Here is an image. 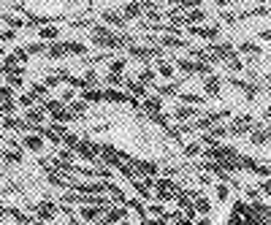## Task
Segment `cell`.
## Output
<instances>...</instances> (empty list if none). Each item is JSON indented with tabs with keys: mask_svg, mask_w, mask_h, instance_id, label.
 I'll return each instance as SVG.
<instances>
[{
	"mask_svg": "<svg viewBox=\"0 0 271 225\" xmlns=\"http://www.w3.org/2000/svg\"><path fill=\"white\" fill-rule=\"evenodd\" d=\"M152 187L157 190V201H174L176 193H179V184H174L171 179H166V176H160V179H155L152 182Z\"/></svg>",
	"mask_w": 271,
	"mask_h": 225,
	"instance_id": "1",
	"label": "cell"
},
{
	"mask_svg": "<svg viewBox=\"0 0 271 225\" xmlns=\"http://www.w3.org/2000/svg\"><path fill=\"white\" fill-rule=\"evenodd\" d=\"M33 211L38 214V220H55L57 217V203H52V201H41V203H36L33 206Z\"/></svg>",
	"mask_w": 271,
	"mask_h": 225,
	"instance_id": "2",
	"label": "cell"
},
{
	"mask_svg": "<svg viewBox=\"0 0 271 225\" xmlns=\"http://www.w3.org/2000/svg\"><path fill=\"white\" fill-rule=\"evenodd\" d=\"M103 211L106 209H101V206H82V209H79V217H82L87 225H98V222H101V217H103Z\"/></svg>",
	"mask_w": 271,
	"mask_h": 225,
	"instance_id": "3",
	"label": "cell"
},
{
	"mask_svg": "<svg viewBox=\"0 0 271 225\" xmlns=\"http://www.w3.org/2000/svg\"><path fill=\"white\" fill-rule=\"evenodd\" d=\"M22 147L30 149L33 155H38V152H44V138L38 133H28V136H22Z\"/></svg>",
	"mask_w": 271,
	"mask_h": 225,
	"instance_id": "4",
	"label": "cell"
},
{
	"mask_svg": "<svg viewBox=\"0 0 271 225\" xmlns=\"http://www.w3.org/2000/svg\"><path fill=\"white\" fill-rule=\"evenodd\" d=\"M171 117H174L176 122H184V120H193V117H198V109H193V106H176V109L171 111Z\"/></svg>",
	"mask_w": 271,
	"mask_h": 225,
	"instance_id": "5",
	"label": "cell"
},
{
	"mask_svg": "<svg viewBox=\"0 0 271 225\" xmlns=\"http://www.w3.org/2000/svg\"><path fill=\"white\" fill-rule=\"evenodd\" d=\"M141 109H144V111H149V114L155 117V114H160L163 101H160L157 95H147V98H144V103H141Z\"/></svg>",
	"mask_w": 271,
	"mask_h": 225,
	"instance_id": "6",
	"label": "cell"
},
{
	"mask_svg": "<svg viewBox=\"0 0 271 225\" xmlns=\"http://www.w3.org/2000/svg\"><path fill=\"white\" fill-rule=\"evenodd\" d=\"M193 209H195V214H206V217L211 214V211H214V206H211V201H209V198H206V195H203V193H201V195H198V198H195V203H193Z\"/></svg>",
	"mask_w": 271,
	"mask_h": 225,
	"instance_id": "7",
	"label": "cell"
},
{
	"mask_svg": "<svg viewBox=\"0 0 271 225\" xmlns=\"http://www.w3.org/2000/svg\"><path fill=\"white\" fill-rule=\"evenodd\" d=\"M203 90H206V95H211V98H217L220 95V76H203Z\"/></svg>",
	"mask_w": 271,
	"mask_h": 225,
	"instance_id": "8",
	"label": "cell"
},
{
	"mask_svg": "<svg viewBox=\"0 0 271 225\" xmlns=\"http://www.w3.org/2000/svg\"><path fill=\"white\" fill-rule=\"evenodd\" d=\"M103 22L109 25H120V28H125V17L120 9H111V11H103Z\"/></svg>",
	"mask_w": 271,
	"mask_h": 225,
	"instance_id": "9",
	"label": "cell"
},
{
	"mask_svg": "<svg viewBox=\"0 0 271 225\" xmlns=\"http://www.w3.org/2000/svg\"><path fill=\"white\" fill-rule=\"evenodd\" d=\"M179 103H193V106H206L203 95H193V92H179Z\"/></svg>",
	"mask_w": 271,
	"mask_h": 225,
	"instance_id": "10",
	"label": "cell"
},
{
	"mask_svg": "<svg viewBox=\"0 0 271 225\" xmlns=\"http://www.w3.org/2000/svg\"><path fill=\"white\" fill-rule=\"evenodd\" d=\"M38 38H41V41H57V38H60V28H41L38 30Z\"/></svg>",
	"mask_w": 271,
	"mask_h": 225,
	"instance_id": "11",
	"label": "cell"
},
{
	"mask_svg": "<svg viewBox=\"0 0 271 225\" xmlns=\"http://www.w3.org/2000/svg\"><path fill=\"white\" fill-rule=\"evenodd\" d=\"M109 68H111V74H117V76H122V71L128 68V60L125 57H111V63H109Z\"/></svg>",
	"mask_w": 271,
	"mask_h": 225,
	"instance_id": "12",
	"label": "cell"
},
{
	"mask_svg": "<svg viewBox=\"0 0 271 225\" xmlns=\"http://www.w3.org/2000/svg\"><path fill=\"white\" fill-rule=\"evenodd\" d=\"M82 101H87V103H101V101H103V90H84V92H82Z\"/></svg>",
	"mask_w": 271,
	"mask_h": 225,
	"instance_id": "13",
	"label": "cell"
},
{
	"mask_svg": "<svg viewBox=\"0 0 271 225\" xmlns=\"http://www.w3.org/2000/svg\"><path fill=\"white\" fill-rule=\"evenodd\" d=\"M0 19H3L6 25H11V28H25V25H28V19H22V17H14V14H3Z\"/></svg>",
	"mask_w": 271,
	"mask_h": 225,
	"instance_id": "14",
	"label": "cell"
},
{
	"mask_svg": "<svg viewBox=\"0 0 271 225\" xmlns=\"http://www.w3.org/2000/svg\"><path fill=\"white\" fill-rule=\"evenodd\" d=\"M147 214H155V217H166L168 211H166V203H147Z\"/></svg>",
	"mask_w": 271,
	"mask_h": 225,
	"instance_id": "15",
	"label": "cell"
},
{
	"mask_svg": "<svg viewBox=\"0 0 271 225\" xmlns=\"http://www.w3.org/2000/svg\"><path fill=\"white\" fill-rule=\"evenodd\" d=\"M155 68H157V74H163V76H174V68H171V63H166L163 57H157V60H155Z\"/></svg>",
	"mask_w": 271,
	"mask_h": 225,
	"instance_id": "16",
	"label": "cell"
},
{
	"mask_svg": "<svg viewBox=\"0 0 271 225\" xmlns=\"http://www.w3.org/2000/svg\"><path fill=\"white\" fill-rule=\"evenodd\" d=\"M239 52H244V55H260V57H263L260 46H257V44H252V41H244V44L239 46Z\"/></svg>",
	"mask_w": 271,
	"mask_h": 225,
	"instance_id": "17",
	"label": "cell"
},
{
	"mask_svg": "<svg viewBox=\"0 0 271 225\" xmlns=\"http://www.w3.org/2000/svg\"><path fill=\"white\" fill-rule=\"evenodd\" d=\"M201 152H203V147L198 141H190L187 147H184V155H187V157H195V155H201Z\"/></svg>",
	"mask_w": 271,
	"mask_h": 225,
	"instance_id": "18",
	"label": "cell"
},
{
	"mask_svg": "<svg viewBox=\"0 0 271 225\" xmlns=\"http://www.w3.org/2000/svg\"><path fill=\"white\" fill-rule=\"evenodd\" d=\"M14 103H17V106H22V109H33V103H36V98H33L30 92H28V95H19Z\"/></svg>",
	"mask_w": 271,
	"mask_h": 225,
	"instance_id": "19",
	"label": "cell"
},
{
	"mask_svg": "<svg viewBox=\"0 0 271 225\" xmlns=\"http://www.w3.org/2000/svg\"><path fill=\"white\" fill-rule=\"evenodd\" d=\"M28 55H46V44H28Z\"/></svg>",
	"mask_w": 271,
	"mask_h": 225,
	"instance_id": "20",
	"label": "cell"
},
{
	"mask_svg": "<svg viewBox=\"0 0 271 225\" xmlns=\"http://www.w3.org/2000/svg\"><path fill=\"white\" fill-rule=\"evenodd\" d=\"M122 82H125V79L117 76V74H109V76H106V84H109V87H122Z\"/></svg>",
	"mask_w": 271,
	"mask_h": 225,
	"instance_id": "21",
	"label": "cell"
},
{
	"mask_svg": "<svg viewBox=\"0 0 271 225\" xmlns=\"http://www.w3.org/2000/svg\"><path fill=\"white\" fill-rule=\"evenodd\" d=\"M14 36H17L14 30H0V44H9V41H14Z\"/></svg>",
	"mask_w": 271,
	"mask_h": 225,
	"instance_id": "22",
	"label": "cell"
},
{
	"mask_svg": "<svg viewBox=\"0 0 271 225\" xmlns=\"http://www.w3.org/2000/svg\"><path fill=\"white\" fill-rule=\"evenodd\" d=\"M217 198H220V201H225V198H228V193H230V190H228V184H217Z\"/></svg>",
	"mask_w": 271,
	"mask_h": 225,
	"instance_id": "23",
	"label": "cell"
},
{
	"mask_svg": "<svg viewBox=\"0 0 271 225\" xmlns=\"http://www.w3.org/2000/svg\"><path fill=\"white\" fill-rule=\"evenodd\" d=\"M30 225H46V222H41V220H30Z\"/></svg>",
	"mask_w": 271,
	"mask_h": 225,
	"instance_id": "24",
	"label": "cell"
},
{
	"mask_svg": "<svg viewBox=\"0 0 271 225\" xmlns=\"http://www.w3.org/2000/svg\"><path fill=\"white\" fill-rule=\"evenodd\" d=\"M0 55H3V57H6V49H0Z\"/></svg>",
	"mask_w": 271,
	"mask_h": 225,
	"instance_id": "25",
	"label": "cell"
},
{
	"mask_svg": "<svg viewBox=\"0 0 271 225\" xmlns=\"http://www.w3.org/2000/svg\"><path fill=\"white\" fill-rule=\"evenodd\" d=\"M0 141H3V133H0Z\"/></svg>",
	"mask_w": 271,
	"mask_h": 225,
	"instance_id": "26",
	"label": "cell"
}]
</instances>
